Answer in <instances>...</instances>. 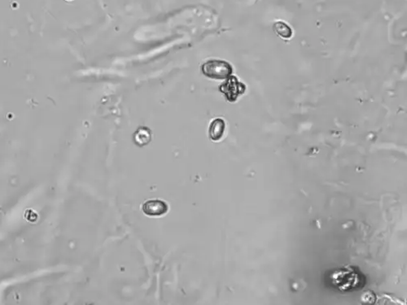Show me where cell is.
I'll use <instances>...</instances> for the list:
<instances>
[{"label":"cell","mask_w":407,"mask_h":305,"mask_svg":"<svg viewBox=\"0 0 407 305\" xmlns=\"http://www.w3.org/2000/svg\"><path fill=\"white\" fill-rule=\"evenodd\" d=\"M225 127H226L225 121L221 118H217L215 120H213L209 129V135L210 139L213 141H219L223 136Z\"/></svg>","instance_id":"277c9868"},{"label":"cell","mask_w":407,"mask_h":305,"mask_svg":"<svg viewBox=\"0 0 407 305\" xmlns=\"http://www.w3.org/2000/svg\"><path fill=\"white\" fill-rule=\"evenodd\" d=\"M151 131L147 127H140L135 133L134 140L139 147L147 145L151 141Z\"/></svg>","instance_id":"5b68a950"},{"label":"cell","mask_w":407,"mask_h":305,"mask_svg":"<svg viewBox=\"0 0 407 305\" xmlns=\"http://www.w3.org/2000/svg\"><path fill=\"white\" fill-rule=\"evenodd\" d=\"M202 73L205 77L213 79H226L231 76V66L226 61L219 60V59H212L207 61L202 67Z\"/></svg>","instance_id":"6da1fadb"},{"label":"cell","mask_w":407,"mask_h":305,"mask_svg":"<svg viewBox=\"0 0 407 305\" xmlns=\"http://www.w3.org/2000/svg\"><path fill=\"white\" fill-rule=\"evenodd\" d=\"M274 30L278 36H280L283 38H286V39H288L293 36V30L291 28L283 21L275 22L274 24Z\"/></svg>","instance_id":"8992f818"},{"label":"cell","mask_w":407,"mask_h":305,"mask_svg":"<svg viewBox=\"0 0 407 305\" xmlns=\"http://www.w3.org/2000/svg\"><path fill=\"white\" fill-rule=\"evenodd\" d=\"M168 205L162 200H148L143 205V211L149 217H161L168 212Z\"/></svg>","instance_id":"3957f363"},{"label":"cell","mask_w":407,"mask_h":305,"mask_svg":"<svg viewBox=\"0 0 407 305\" xmlns=\"http://www.w3.org/2000/svg\"><path fill=\"white\" fill-rule=\"evenodd\" d=\"M245 88L246 87L242 82H239L236 77L232 76L229 77L227 81L219 87L220 91L223 93L227 100L230 102L236 101L238 96L245 92Z\"/></svg>","instance_id":"7a4b0ae2"}]
</instances>
